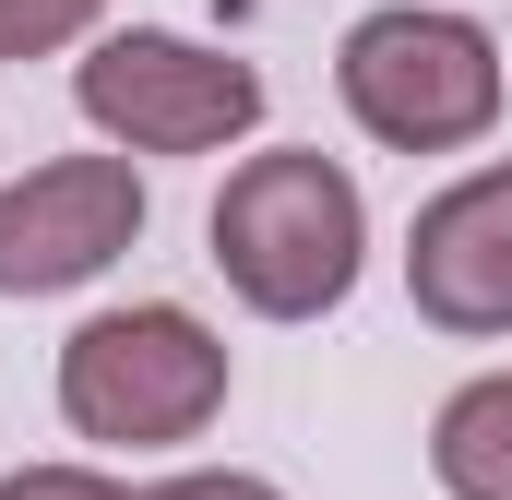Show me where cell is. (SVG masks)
<instances>
[{
  "label": "cell",
  "instance_id": "5b68a950",
  "mask_svg": "<svg viewBox=\"0 0 512 500\" xmlns=\"http://www.w3.org/2000/svg\"><path fill=\"white\" fill-rule=\"evenodd\" d=\"M143 239V167L131 155H48L0 179V298H60L96 286Z\"/></svg>",
  "mask_w": 512,
  "mask_h": 500
},
{
  "label": "cell",
  "instance_id": "30bf717a",
  "mask_svg": "<svg viewBox=\"0 0 512 500\" xmlns=\"http://www.w3.org/2000/svg\"><path fill=\"white\" fill-rule=\"evenodd\" d=\"M131 500H286V489L251 477V465H191V477H155V489H131Z\"/></svg>",
  "mask_w": 512,
  "mask_h": 500
},
{
  "label": "cell",
  "instance_id": "ba28073f",
  "mask_svg": "<svg viewBox=\"0 0 512 500\" xmlns=\"http://www.w3.org/2000/svg\"><path fill=\"white\" fill-rule=\"evenodd\" d=\"M108 24V0H0V60H60Z\"/></svg>",
  "mask_w": 512,
  "mask_h": 500
},
{
  "label": "cell",
  "instance_id": "277c9868",
  "mask_svg": "<svg viewBox=\"0 0 512 500\" xmlns=\"http://www.w3.org/2000/svg\"><path fill=\"white\" fill-rule=\"evenodd\" d=\"M72 108L120 155H227L239 131H262V72L179 24H120L72 60Z\"/></svg>",
  "mask_w": 512,
  "mask_h": 500
},
{
  "label": "cell",
  "instance_id": "6da1fadb",
  "mask_svg": "<svg viewBox=\"0 0 512 500\" xmlns=\"http://www.w3.org/2000/svg\"><path fill=\"white\" fill-rule=\"evenodd\" d=\"M215 274L239 286V310L262 322H322L358 298V262H370V203L358 179L322 155V143H274V155H239L215 215Z\"/></svg>",
  "mask_w": 512,
  "mask_h": 500
},
{
  "label": "cell",
  "instance_id": "8992f818",
  "mask_svg": "<svg viewBox=\"0 0 512 500\" xmlns=\"http://www.w3.org/2000/svg\"><path fill=\"white\" fill-rule=\"evenodd\" d=\"M405 298H417V322H441L465 346L512 334V155L501 167H465L453 191L417 203V227H405Z\"/></svg>",
  "mask_w": 512,
  "mask_h": 500
},
{
  "label": "cell",
  "instance_id": "3957f363",
  "mask_svg": "<svg viewBox=\"0 0 512 500\" xmlns=\"http://www.w3.org/2000/svg\"><path fill=\"white\" fill-rule=\"evenodd\" d=\"M334 96L382 155H465L501 131V36L465 12H358L334 48Z\"/></svg>",
  "mask_w": 512,
  "mask_h": 500
},
{
  "label": "cell",
  "instance_id": "52a82bcc",
  "mask_svg": "<svg viewBox=\"0 0 512 500\" xmlns=\"http://www.w3.org/2000/svg\"><path fill=\"white\" fill-rule=\"evenodd\" d=\"M429 477L453 500H512V370H477L429 417Z\"/></svg>",
  "mask_w": 512,
  "mask_h": 500
},
{
  "label": "cell",
  "instance_id": "9c48e42d",
  "mask_svg": "<svg viewBox=\"0 0 512 500\" xmlns=\"http://www.w3.org/2000/svg\"><path fill=\"white\" fill-rule=\"evenodd\" d=\"M0 500H131V489L108 477V465H12Z\"/></svg>",
  "mask_w": 512,
  "mask_h": 500
},
{
  "label": "cell",
  "instance_id": "7a4b0ae2",
  "mask_svg": "<svg viewBox=\"0 0 512 500\" xmlns=\"http://www.w3.org/2000/svg\"><path fill=\"white\" fill-rule=\"evenodd\" d=\"M60 417L108 453H179L227 417V334L179 298H131L96 310L60 346Z\"/></svg>",
  "mask_w": 512,
  "mask_h": 500
}]
</instances>
